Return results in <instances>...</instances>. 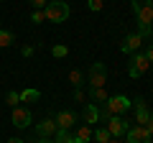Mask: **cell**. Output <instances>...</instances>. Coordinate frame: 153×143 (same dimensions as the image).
I'll return each mask as SVG.
<instances>
[{"mask_svg":"<svg viewBox=\"0 0 153 143\" xmlns=\"http://www.w3.org/2000/svg\"><path fill=\"white\" fill-rule=\"evenodd\" d=\"M133 13L138 16V26H140V36L148 39L153 36V0H130Z\"/></svg>","mask_w":153,"mask_h":143,"instance_id":"1","label":"cell"},{"mask_svg":"<svg viewBox=\"0 0 153 143\" xmlns=\"http://www.w3.org/2000/svg\"><path fill=\"white\" fill-rule=\"evenodd\" d=\"M133 107V102L125 97V95H112V97H107V102L102 105V112L100 115L110 118V115H123V112H128Z\"/></svg>","mask_w":153,"mask_h":143,"instance_id":"2","label":"cell"},{"mask_svg":"<svg viewBox=\"0 0 153 143\" xmlns=\"http://www.w3.org/2000/svg\"><path fill=\"white\" fill-rule=\"evenodd\" d=\"M44 13H46V21H51V23H64L66 18H69L71 8H69V3H64V0H51V3H46Z\"/></svg>","mask_w":153,"mask_h":143,"instance_id":"3","label":"cell"},{"mask_svg":"<svg viewBox=\"0 0 153 143\" xmlns=\"http://www.w3.org/2000/svg\"><path fill=\"white\" fill-rule=\"evenodd\" d=\"M87 82H89V89H94V87H105V84H107V66H105L102 61H94V64L89 66V72H87Z\"/></svg>","mask_w":153,"mask_h":143,"instance_id":"4","label":"cell"},{"mask_svg":"<svg viewBox=\"0 0 153 143\" xmlns=\"http://www.w3.org/2000/svg\"><path fill=\"white\" fill-rule=\"evenodd\" d=\"M148 64H151V61H148V56L138 51V54L133 56V61L128 64V77H130V79H138V77H143V74L148 72Z\"/></svg>","mask_w":153,"mask_h":143,"instance_id":"5","label":"cell"},{"mask_svg":"<svg viewBox=\"0 0 153 143\" xmlns=\"http://www.w3.org/2000/svg\"><path fill=\"white\" fill-rule=\"evenodd\" d=\"M10 123L18 128V130H26V128L33 123V115H31V110H28V107H13Z\"/></svg>","mask_w":153,"mask_h":143,"instance_id":"6","label":"cell"},{"mask_svg":"<svg viewBox=\"0 0 153 143\" xmlns=\"http://www.w3.org/2000/svg\"><path fill=\"white\" fill-rule=\"evenodd\" d=\"M125 136H128V143H151L153 141V136L143 125H130L125 130Z\"/></svg>","mask_w":153,"mask_h":143,"instance_id":"7","label":"cell"},{"mask_svg":"<svg viewBox=\"0 0 153 143\" xmlns=\"http://www.w3.org/2000/svg\"><path fill=\"white\" fill-rule=\"evenodd\" d=\"M140 46H143V36H140V33H130V36H125V39H123L120 51H123V54H138V51H140Z\"/></svg>","mask_w":153,"mask_h":143,"instance_id":"8","label":"cell"},{"mask_svg":"<svg viewBox=\"0 0 153 143\" xmlns=\"http://www.w3.org/2000/svg\"><path fill=\"white\" fill-rule=\"evenodd\" d=\"M125 130H128V123L123 120L120 115H110L107 118V133L112 138H123V136H125Z\"/></svg>","mask_w":153,"mask_h":143,"instance_id":"9","label":"cell"},{"mask_svg":"<svg viewBox=\"0 0 153 143\" xmlns=\"http://www.w3.org/2000/svg\"><path fill=\"white\" fill-rule=\"evenodd\" d=\"M56 130H59V128H56V120H54V118H44V120L36 125L38 138H54Z\"/></svg>","mask_w":153,"mask_h":143,"instance_id":"10","label":"cell"},{"mask_svg":"<svg viewBox=\"0 0 153 143\" xmlns=\"http://www.w3.org/2000/svg\"><path fill=\"white\" fill-rule=\"evenodd\" d=\"M133 107H135V125H146L148 115H151V112H148V102L143 97H135L133 100Z\"/></svg>","mask_w":153,"mask_h":143,"instance_id":"11","label":"cell"},{"mask_svg":"<svg viewBox=\"0 0 153 143\" xmlns=\"http://www.w3.org/2000/svg\"><path fill=\"white\" fill-rule=\"evenodd\" d=\"M54 120H56V128H59V130H69V128L76 123V115H74L71 110H61Z\"/></svg>","mask_w":153,"mask_h":143,"instance_id":"12","label":"cell"},{"mask_svg":"<svg viewBox=\"0 0 153 143\" xmlns=\"http://www.w3.org/2000/svg\"><path fill=\"white\" fill-rule=\"evenodd\" d=\"M87 97L92 100V105H105L107 102V89L105 87H94V89H89Z\"/></svg>","mask_w":153,"mask_h":143,"instance_id":"13","label":"cell"},{"mask_svg":"<svg viewBox=\"0 0 153 143\" xmlns=\"http://www.w3.org/2000/svg\"><path fill=\"white\" fill-rule=\"evenodd\" d=\"M97 120H100V110H97V105L87 102V105H84V123H87V125H92V123H97Z\"/></svg>","mask_w":153,"mask_h":143,"instance_id":"14","label":"cell"},{"mask_svg":"<svg viewBox=\"0 0 153 143\" xmlns=\"http://www.w3.org/2000/svg\"><path fill=\"white\" fill-rule=\"evenodd\" d=\"M74 141L76 143H89V141H92V128H89V125H79L76 133H74Z\"/></svg>","mask_w":153,"mask_h":143,"instance_id":"15","label":"cell"},{"mask_svg":"<svg viewBox=\"0 0 153 143\" xmlns=\"http://www.w3.org/2000/svg\"><path fill=\"white\" fill-rule=\"evenodd\" d=\"M18 97H21V102H36V100L41 97V92H38V89L26 87V89H21V92H18Z\"/></svg>","mask_w":153,"mask_h":143,"instance_id":"16","label":"cell"},{"mask_svg":"<svg viewBox=\"0 0 153 143\" xmlns=\"http://www.w3.org/2000/svg\"><path fill=\"white\" fill-rule=\"evenodd\" d=\"M69 84L79 89V87L84 84V72H79V69H71V72H69Z\"/></svg>","mask_w":153,"mask_h":143,"instance_id":"17","label":"cell"},{"mask_svg":"<svg viewBox=\"0 0 153 143\" xmlns=\"http://www.w3.org/2000/svg\"><path fill=\"white\" fill-rule=\"evenodd\" d=\"M13 41H16L13 31H5V28H0V46H3V49H8V46H13Z\"/></svg>","mask_w":153,"mask_h":143,"instance_id":"18","label":"cell"},{"mask_svg":"<svg viewBox=\"0 0 153 143\" xmlns=\"http://www.w3.org/2000/svg\"><path fill=\"white\" fill-rule=\"evenodd\" d=\"M54 143H76V141H74V133H69V130H56Z\"/></svg>","mask_w":153,"mask_h":143,"instance_id":"19","label":"cell"},{"mask_svg":"<svg viewBox=\"0 0 153 143\" xmlns=\"http://www.w3.org/2000/svg\"><path fill=\"white\" fill-rule=\"evenodd\" d=\"M92 138H94V141H97V143H107V141H110V138H112V136H110V133H107V128H97V130L92 133Z\"/></svg>","mask_w":153,"mask_h":143,"instance_id":"20","label":"cell"},{"mask_svg":"<svg viewBox=\"0 0 153 143\" xmlns=\"http://www.w3.org/2000/svg\"><path fill=\"white\" fill-rule=\"evenodd\" d=\"M51 54H54L56 59H64V56L69 54V46H64V44H56L54 49H51Z\"/></svg>","mask_w":153,"mask_h":143,"instance_id":"21","label":"cell"},{"mask_svg":"<svg viewBox=\"0 0 153 143\" xmlns=\"http://www.w3.org/2000/svg\"><path fill=\"white\" fill-rule=\"evenodd\" d=\"M18 102H21L18 92H8V95H5V105H10V107H18Z\"/></svg>","mask_w":153,"mask_h":143,"instance_id":"22","label":"cell"},{"mask_svg":"<svg viewBox=\"0 0 153 143\" xmlns=\"http://www.w3.org/2000/svg\"><path fill=\"white\" fill-rule=\"evenodd\" d=\"M87 8H89L92 13H100V10L105 8V3H102V0H87Z\"/></svg>","mask_w":153,"mask_h":143,"instance_id":"23","label":"cell"},{"mask_svg":"<svg viewBox=\"0 0 153 143\" xmlns=\"http://www.w3.org/2000/svg\"><path fill=\"white\" fill-rule=\"evenodd\" d=\"M46 21V13L44 10H33L31 13V23H36V26H38V23H44Z\"/></svg>","mask_w":153,"mask_h":143,"instance_id":"24","label":"cell"},{"mask_svg":"<svg viewBox=\"0 0 153 143\" xmlns=\"http://www.w3.org/2000/svg\"><path fill=\"white\" fill-rule=\"evenodd\" d=\"M33 51H36V49H33V46H21V56H26V59H28V56H33Z\"/></svg>","mask_w":153,"mask_h":143,"instance_id":"25","label":"cell"},{"mask_svg":"<svg viewBox=\"0 0 153 143\" xmlns=\"http://www.w3.org/2000/svg\"><path fill=\"white\" fill-rule=\"evenodd\" d=\"M74 100H76V102H84V105H87V100H89V97L82 92V89H76V92H74Z\"/></svg>","mask_w":153,"mask_h":143,"instance_id":"26","label":"cell"},{"mask_svg":"<svg viewBox=\"0 0 153 143\" xmlns=\"http://www.w3.org/2000/svg\"><path fill=\"white\" fill-rule=\"evenodd\" d=\"M28 3H31L36 10H44V8H46V0H28Z\"/></svg>","mask_w":153,"mask_h":143,"instance_id":"27","label":"cell"},{"mask_svg":"<svg viewBox=\"0 0 153 143\" xmlns=\"http://www.w3.org/2000/svg\"><path fill=\"white\" fill-rule=\"evenodd\" d=\"M143 128H146V130H148V133H151V136H153V115H148V123H146V125H143Z\"/></svg>","mask_w":153,"mask_h":143,"instance_id":"28","label":"cell"},{"mask_svg":"<svg viewBox=\"0 0 153 143\" xmlns=\"http://www.w3.org/2000/svg\"><path fill=\"white\" fill-rule=\"evenodd\" d=\"M146 56H148V61H153V44L148 46V51H146Z\"/></svg>","mask_w":153,"mask_h":143,"instance_id":"29","label":"cell"},{"mask_svg":"<svg viewBox=\"0 0 153 143\" xmlns=\"http://www.w3.org/2000/svg\"><path fill=\"white\" fill-rule=\"evenodd\" d=\"M5 143H26V141H23V138H8Z\"/></svg>","mask_w":153,"mask_h":143,"instance_id":"30","label":"cell"},{"mask_svg":"<svg viewBox=\"0 0 153 143\" xmlns=\"http://www.w3.org/2000/svg\"><path fill=\"white\" fill-rule=\"evenodd\" d=\"M107 143H120V138H110V141Z\"/></svg>","mask_w":153,"mask_h":143,"instance_id":"31","label":"cell"}]
</instances>
